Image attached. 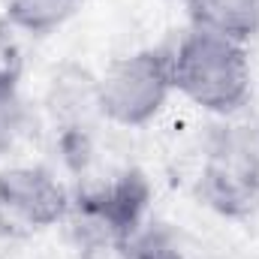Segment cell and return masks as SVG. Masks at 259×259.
Instances as JSON below:
<instances>
[{
	"label": "cell",
	"mask_w": 259,
	"mask_h": 259,
	"mask_svg": "<svg viewBox=\"0 0 259 259\" xmlns=\"http://www.w3.org/2000/svg\"><path fill=\"white\" fill-rule=\"evenodd\" d=\"M18 81L21 78L0 75V157L9 154L27 130V106Z\"/></svg>",
	"instance_id": "cell-8"
},
{
	"label": "cell",
	"mask_w": 259,
	"mask_h": 259,
	"mask_svg": "<svg viewBox=\"0 0 259 259\" xmlns=\"http://www.w3.org/2000/svg\"><path fill=\"white\" fill-rule=\"evenodd\" d=\"M15 30L6 24V21H0V75H9V78H21V49H18V42H15V36H12Z\"/></svg>",
	"instance_id": "cell-10"
},
{
	"label": "cell",
	"mask_w": 259,
	"mask_h": 259,
	"mask_svg": "<svg viewBox=\"0 0 259 259\" xmlns=\"http://www.w3.org/2000/svg\"><path fill=\"white\" fill-rule=\"evenodd\" d=\"M84 0H0L3 21L27 36H52L69 24Z\"/></svg>",
	"instance_id": "cell-7"
},
{
	"label": "cell",
	"mask_w": 259,
	"mask_h": 259,
	"mask_svg": "<svg viewBox=\"0 0 259 259\" xmlns=\"http://www.w3.org/2000/svg\"><path fill=\"white\" fill-rule=\"evenodd\" d=\"M148 208L151 184L145 172L124 169L112 181L75 196L64 223L78 253L88 259H118L145 229Z\"/></svg>",
	"instance_id": "cell-2"
},
{
	"label": "cell",
	"mask_w": 259,
	"mask_h": 259,
	"mask_svg": "<svg viewBox=\"0 0 259 259\" xmlns=\"http://www.w3.org/2000/svg\"><path fill=\"white\" fill-rule=\"evenodd\" d=\"M169 61L175 94L208 115L232 118L253 97V66L247 46L190 27L169 52Z\"/></svg>",
	"instance_id": "cell-1"
},
{
	"label": "cell",
	"mask_w": 259,
	"mask_h": 259,
	"mask_svg": "<svg viewBox=\"0 0 259 259\" xmlns=\"http://www.w3.org/2000/svg\"><path fill=\"white\" fill-rule=\"evenodd\" d=\"M118 259H184L181 244L163 226H145Z\"/></svg>",
	"instance_id": "cell-9"
},
{
	"label": "cell",
	"mask_w": 259,
	"mask_h": 259,
	"mask_svg": "<svg viewBox=\"0 0 259 259\" xmlns=\"http://www.w3.org/2000/svg\"><path fill=\"white\" fill-rule=\"evenodd\" d=\"M172 94V61L163 49H136L121 55L100 72V78H94L97 112L127 130L157 121Z\"/></svg>",
	"instance_id": "cell-4"
},
{
	"label": "cell",
	"mask_w": 259,
	"mask_h": 259,
	"mask_svg": "<svg viewBox=\"0 0 259 259\" xmlns=\"http://www.w3.org/2000/svg\"><path fill=\"white\" fill-rule=\"evenodd\" d=\"M193 30H205L238 46L259 36V0H181Z\"/></svg>",
	"instance_id": "cell-6"
},
{
	"label": "cell",
	"mask_w": 259,
	"mask_h": 259,
	"mask_svg": "<svg viewBox=\"0 0 259 259\" xmlns=\"http://www.w3.org/2000/svg\"><path fill=\"white\" fill-rule=\"evenodd\" d=\"M72 196L46 166L0 169V223L9 232H39L64 223Z\"/></svg>",
	"instance_id": "cell-5"
},
{
	"label": "cell",
	"mask_w": 259,
	"mask_h": 259,
	"mask_svg": "<svg viewBox=\"0 0 259 259\" xmlns=\"http://www.w3.org/2000/svg\"><path fill=\"white\" fill-rule=\"evenodd\" d=\"M196 196L226 220L259 214V118L211 133L196 175Z\"/></svg>",
	"instance_id": "cell-3"
}]
</instances>
